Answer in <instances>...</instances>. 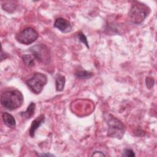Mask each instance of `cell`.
<instances>
[{"mask_svg": "<svg viewBox=\"0 0 157 157\" xmlns=\"http://www.w3.org/2000/svg\"><path fill=\"white\" fill-rule=\"evenodd\" d=\"M24 101L22 93L18 90H6L1 93V103L9 110L17 109L21 106Z\"/></svg>", "mask_w": 157, "mask_h": 157, "instance_id": "6da1fadb", "label": "cell"}, {"mask_svg": "<svg viewBox=\"0 0 157 157\" xmlns=\"http://www.w3.org/2000/svg\"><path fill=\"white\" fill-rule=\"evenodd\" d=\"M105 119L108 125V136L112 138L121 139L126 130L124 124L120 120L110 114H108Z\"/></svg>", "mask_w": 157, "mask_h": 157, "instance_id": "7a4b0ae2", "label": "cell"}, {"mask_svg": "<svg viewBox=\"0 0 157 157\" xmlns=\"http://www.w3.org/2000/svg\"><path fill=\"white\" fill-rule=\"evenodd\" d=\"M150 12V9L147 6L138 2L131 7L129 17L132 23L139 25L144 21L148 16Z\"/></svg>", "mask_w": 157, "mask_h": 157, "instance_id": "3957f363", "label": "cell"}, {"mask_svg": "<svg viewBox=\"0 0 157 157\" xmlns=\"http://www.w3.org/2000/svg\"><path fill=\"white\" fill-rule=\"evenodd\" d=\"M47 83V76L40 72L34 73L31 77L26 81V85L29 89L36 94H40L42 92Z\"/></svg>", "mask_w": 157, "mask_h": 157, "instance_id": "277c9868", "label": "cell"}, {"mask_svg": "<svg viewBox=\"0 0 157 157\" xmlns=\"http://www.w3.org/2000/svg\"><path fill=\"white\" fill-rule=\"evenodd\" d=\"M32 55L40 63L48 64L50 62L51 55L49 48L43 44H36L29 48Z\"/></svg>", "mask_w": 157, "mask_h": 157, "instance_id": "5b68a950", "label": "cell"}, {"mask_svg": "<svg viewBox=\"0 0 157 157\" xmlns=\"http://www.w3.org/2000/svg\"><path fill=\"white\" fill-rule=\"evenodd\" d=\"M38 37L37 32L34 28L28 27L18 33L15 38L18 42L25 45H29L35 42Z\"/></svg>", "mask_w": 157, "mask_h": 157, "instance_id": "8992f818", "label": "cell"}, {"mask_svg": "<svg viewBox=\"0 0 157 157\" xmlns=\"http://www.w3.org/2000/svg\"><path fill=\"white\" fill-rule=\"evenodd\" d=\"M54 26L64 33H67L71 31L72 26L69 21L59 17L55 20Z\"/></svg>", "mask_w": 157, "mask_h": 157, "instance_id": "52a82bcc", "label": "cell"}, {"mask_svg": "<svg viewBox=\"0 0 157 157\" xmlns=\"http://www.w3.org/2000/svg\"><path fill=\"white\" fill-rule=\"evenodd\" d=\"M45 121V115L43 114L40 115L37 118H36L32 122L29 131V135L31 137H34L35 136V132L36 130L39 128V126Z\"/></svg>", "mask_w": 157, "mask_h": 157, "instance_id": "ba28073f", "label": "cell"}, {"mask_svg": "<svg viewBox=\"0 0 157 157\" xmlns=\"http://www.w3.org/2000/svg\"><path fill=\"white\" fill-rule=\"evenodd\" d=\"M2 117L4 124L9 128H14L16 126V121L14 117L7 112H3Z\"/></svg>", "mask_w": 157, "mask_h": 157, "instance_id": "9c48e42d", "label": "cell"}, {"mask_svg": "<svg viewBox=\"0 0 157 157\" xmlns=\"http://www.w3.org/2000/svg\"><path fill=\"white\" fill-rule=\"evenodd\" d=\"M35 110H36V104L34 102H31L25 111L20 112V115L21 116L22 118L25 119H26V120L29 119L34 115Z\"/></svg>", "mask_w": 157, "mask_h": 157, "instance_id": "30bf717a", "label": "cell"}, {"mask_svg": "<svg viewBox=\"0 0 157 157\" xmlns=\"http://www.w3.org/2000/svg\"><path fill=\"white\" fill-rule=\"evenodd\" d=\"M65 77L60 74H58L56 76L55 85L56 90L58 91H61L63 90L65 85Z\"/></svg>", "mask_w": 157, "mask_h": 157, "instance_id": "8fae6325", "label": "cell"}, {"mask_svg": "<svg viewBox=\"0 0 157 157\" xmlns=\"http://www.w3.org/2000/svg\"><path fill=\"white\" fill-rule=\"evenodd\" d=\"M74 74L76 76V77H77L78 78H82V79L90 78L93 75L92 72L85 71V69H83L82 68L77 69Z\"/></svg>", "mask_w": 157, "mask_h": 157, "instance_id": "7c38bea8", "label": "cell"}, {"mask_svg": "<svg viewBox=\"0 0 157 157\" xmlns=\"http://www.w3.org/2000/svg\"><path fill=\"white\" fill-rule=\"evenodd\" d=\"M17 4L15 1H5L2 4V8L4 11H6L9 13H12L15 11L17 7Z\"/></svg>", "mask_w": 157, "mask_h": 157, "instance_id": "4fadbf2b", "label": "cell"}, {"mask_svg": "<svg viewBox=\"0 0 157 157\" xmlns=\"http://www.w3.org/2000/svg\"><path fill=\"white\" fill-rule=\"evenodd\" d=\"M35 57L33 55H24L22 56V60L23 63L29 67H33L35 65Z\"/></svg>", "mask_w": 157, "mask_h": 157, "instance_id": "5bb4252c", "label": "cell"}, {"mask_svg": "<svg viewBox=\"0 0 157 157\" xmlns=\"http://www.w3.org/2000/svg\"><path fill=\"white\" fill-rule=\"evenodd\" d=\"M77 36H78V39L80 40V42H82L83 44H85L86 45V47L89 48V45H88V40H87V38L85 36V35L82 33V32H79L77 34Z\"/></svg>", "mask_w": 157, "mask_h": 157, "instance_id": "9a60e30c", "label": "cell"}, {"mask_svg": "<svg viewBox=\"0 0 157 157\" xmlns=\"http://www.w3.org/2000/svg\"><path fill=\"white\" fill-rule=\"evenodd\" d=\"M135 155H136L133 151V150L129 148L124 149L121 154V156L124 157H132V156H135Z\"/></svg>", "mask_w": 157, "mask_h": 157, "instance_id": "2e32d148", "label": "cell"}, {"mask_svg": "<svg viewBox=\"0 0 157 157\" xmlns=\"http://www.w3.org/2000/svg\"><path fill=\"white\" fill-rule=\"evenodd\" d=\"M145 82H146V85H147V87L148 88V89H151V87L153 86L154 85V79L151 77H147L146 78V80H145Z\"/></svg>", "mask_w": 157, "mask_h": 157, "instance_id": "e0dca14e", "label": "cell"}, {"mask_svg": "<svg viewBox=\"0 0 157 157\" xmlns=\"http://www.w3.org/2000/svg\"><path fill=\"white\" fill-rule=\"evenodd\" d=\"M105 156V155H104L102 151H94L92 154V156Z\"/></svg>", "mask_w": 157, "mask_h": 157, "instance_id": "ac0fdd59", "label": "cell"}, {"mask_svg": "<svg viewBox=\"0 0 157 157\" xmlns=\"http://www.w3.org/2000/svg\"><path fill=\"white\" fill-rule=\"evenodd\" d=\"M39 156H54V155L50 154V153H43V154H39Z\"/></svg>", "mask_w": 157, "mask_h": 157, "instance_id": "d6986e66", "label": "cell"}]
</instances>
